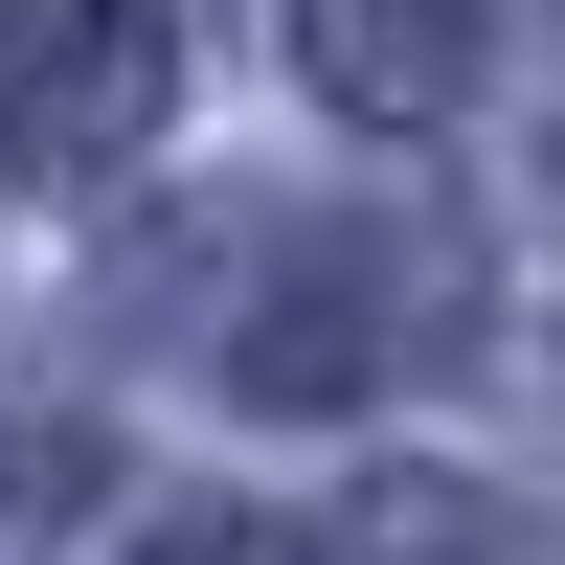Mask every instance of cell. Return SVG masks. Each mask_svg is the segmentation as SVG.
I'll return each mask as SVG.
<instances>
[{
  "instance_id": "4",
  "label": "cell",
  "mask_w": 565,
  "mask_h": 565,
  "mask_svg": "<svg viewBox=\"0 0 565 565\" xmlns=\"http://www.w3.org/2000/svg\"><path fill=\"white\" fill-rule=\"evenodd\" d=\"M317 565H565V521H543V498H498V476H362Z\"/></svg>"
},
{
  "instance_id": "6",
  "label": "cell",
  "mask_w": 565,
  "mask_h": 565,
  "mask_svg": "<svg viewBox=\"0 0 565 565\" xmlns=\"http://www.w3.org/2000/svg\"><path fill=\"white\" fill-rule=\"evenodd\" d=\"M136 565H295V543H271V521H159Z\"/></svg>"
},
{
  "instance_id": "5",
  "label": "cell",
  "mask_w": 565,
  "mask_h": 565,
  "mask_svg": "<svg viewBox=\"0 0 565 565\" xmlns=\"http://www.w3.org/2000/svg\"><path fill=\"white\" fill-rule=\"evenodd\" d=\"M90 498V430H23V407H0V543H45Z\"/></svg>"
},
{
  "instance_id": "3",
  "label": "cell",
  "mask_w": 565,
  "mask_h": 565,
  "mask_svg": "<svg viewBox=\"0 0 565 565\" xmlns=\"http://www.w3.org/2000/svg\"><path fill=\"white\" fill-rule=\"evenodd\" d=\"M271 23H295V68L340 90L362 136H452L476 68H498V0H271Z\"/></svg>"
},
{
  "instance_id": "1",
  "label": "cell",
  "mask_w": 565,
  "mask_h": 565,
  "mask_svg": "<svg viewBox=\"0 0 565 565\" xmlns=\"http://www.w3.org/2000/svg\"><path fill=\"white\" fill-rule=\"evenodd\" d=\"M159 317L181 362H226L249 407H362L385 362H452L476 340V249H452V204H226L159 249Z\"/></svg>"
},
{
  "instance_id": "2",
  "label": "cell",
  "mask_w": 565,
  "mask_h": 565,
  "mask_svg": "<svg viewBox=\"0 0 565 565\" xmlns=\"http://www.w3.org/2000/svg\"><path fill=\"white\" fill-rule=\"evenodd\" d=\"M181 90V23L159 0H0V159L23 181H114Z\"/></svg>"
}]
</instances>
